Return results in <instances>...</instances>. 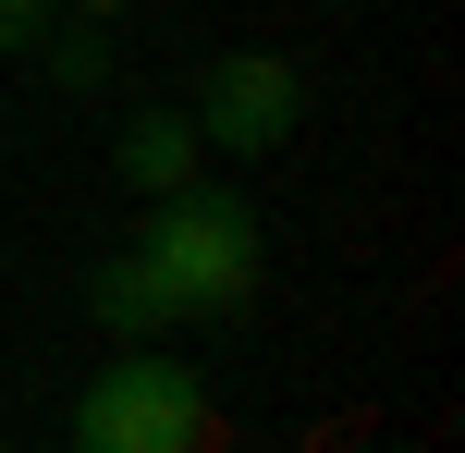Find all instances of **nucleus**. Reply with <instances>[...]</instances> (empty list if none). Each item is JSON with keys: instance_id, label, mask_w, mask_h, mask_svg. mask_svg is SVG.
<instances>
[{"instance_id": "f257e3e1", "label": "nucleus", "mask_w": 465, "mask_h": 453, "mask_svg": "<svg viewBox=\"0 0 465 453\" xmlns=\"http://www.w3.org/2000/svg\"><path fill=\"white\" fill-rule=\"evenodd\" d=\"M147 258H160V282L184 294V319H232L257 294V270H270V233H257V209L232 184H172L147 196Z\"/></svg>"}, {"instance_id": "f03ea898", "label": "nucleus", "mask_w": 465, "mask_h": 453, "mask_svg": "<svg viewBox=\"0 0 465 453\" xmlns=\"http://www.w3.org/2000/svg\"><path fill=\"white\" fill-rule=\"evenodd\" d=\"M62 429L86 441V453H196V441L221 429V405H209V380H196L172 343H123V356L74 392Z\"/></svg>"}, {"instance_id": "7ed1b4c3", "label": "nucleus", "mask_w": 465, "mask_h": 453, "mask_svg": "<svg viewBox=\"0 0 465 453\" xmlns=\"http://www.w3.org/2000/svg\"><path fill=\"white\" fill-rule=\"evenodd\" d=\"M306 123V74L282 62V49H221L209 74H196V135H209V160H282Z\"/></svg>"}, {"instance_id": "20e7f679", "label": "nucleus", "mask_w": 465, "mask_h": 453, "mask_svg": "<svg viewBox=\"0 0 465 453\" xmlns=\"http://www.w3.org/2000/svg\"><path fill=\"white\" fill-rule=\"evenodd\" d=\"M86 319H98L111 343H172V331H184V294L160 282L147 245H111V258L86 270Z\"/></svg>"}, {"instance_id": "39448f33", "label": "nucleus", "mask_w": 465, "mask_h": 453, "mask_svg": "<svg viewBox=\"0 0 465 453\" xmlns=\"http://www.w3.org/2000/svg\"><path fill=\"white\" fill-rule=\"evenodd\" d=\"M196 160H209V135H196V111H135L111 135V172L135 196H172V184H196Z\"/></svg>"}, {"instance_id": "423d86ee", "label": "nucleus", "mask_w": 465, "mask_h": 453, "mask_svg": "<svg viewBox=\"0 0 465 453\" xmlns=\"http://www.w3.org/2000/svg\"><path fill=\"white\" fill-rule=\"evenodd\" d=\"M37 62H49V86H62V98H86L98 74H111V37L74 13V25H49V37H37Z\"/></svg>"}, {"instance_id": "0eeeda50", "label": "nucleus", "mask_w": 465, "mask_h": 453, "mask_svg": "<svg viewBox=\"0 0 465 453\" xmlns=\"http://www.w3.org/2000/svg\"><path fill=\"white\" fill-rule=\"evenodd\" d=\"M49 25H62V0H0V62H25Z\"/></svg>"}, {"instance_id": "6e6552de", "label": "nucleus", "mask_w": 465, "mask_h": 453, "mask_svg": "<svg viewBox=\"0 0 465 453\" xmlns=\"http://www.w3.org/2000/svg\"><path fill=\"white\" fill-rule=\"evenodd\" d=\"M62 13H86V25H111V13H135V0H62Z\"/></svg>"}]
</instances>
